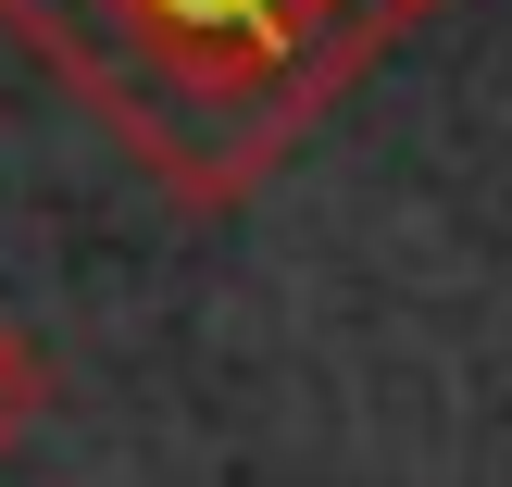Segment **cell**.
<instances>
[{"label": "cell", "mask_w": 512, "mask_h": 487, "mask_svg": "<svg viewBox=\"0 0 512 487\" xmlns=\"http://www.w3.org/2000/svg\"><path fill=\"white\" fill-rule=\"evenodd\" d=\"M63 88L100 100L150 175L238 200L300 125L413 25V0H0Z\"/></svg>", "instance_id": "obj_1"}, {"label": "cell", "mask_w": 512, "mask_h": 487, "mask_svg": "<svg viewBox=\"0 0 512 487\" xmlns=\"http://www.w3.org/2000/svg\"><path fill=\"white\" fill-rule=\"evenodd\" d=\"M25 413H38V363H25V350L0 338V450L25 438Z\"/></svg>", "instance_id": "obj_2"}]
</instances>
